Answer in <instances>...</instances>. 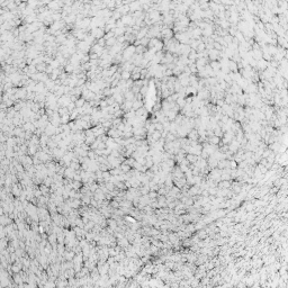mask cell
<instances>
[{
	"label": "cell",
	"instance_id": "8992f818",
	"mask_svg": "<svg viewBox=\"0 0 288 288\" xmlns=\"http://www.w3.org/2000/svg\"><path fill=\"white\" fill-rule=\"evenodd\" d=\"M89 157L92 158V157H93V152H89Z\"/></svg>",
	"mask_w": 288,
	"mask_h": 288
},
{
	"label": "cell",
	"instance_id": "7a4b0ae2",
	"mask_svg": "<svg viewBox=\"0 0 288 288\" xmlns=\"http://www.w3.org/2000/svg\"><path fill=\"white\" fill-rule=\"evenodd\" d=\"M208 142L211 143V144H220L221 140H220V137H218V136H216V135H213V136H209V138H208Z\"/></svg>",
	"mask_w": 288,
	"mask_h": 288
},
{
	"label": "cell",
	"instance_id": "3957f363",
	"mask_svg": "<svg viewBox=\"0 0 288 288\" xmlns=\"http://www.w3.org/2000/svg\"><path fill=\"white\" fill-rule=\"evenodd\" d=\"M146 114V110L144 107H142V108L137 109V110L135 111V116H137V117H144V115Z\"/></svg>",
	"mask_w": 288,
	"mask_h": 288
},
{
	"label": "cell",
	"instance_id": "277c9868",
	"mask_svg": "<svg viewBox=\"0 0 288 288\" xmlns=\"http://www.w3.org/2000/svg\"><path fill=\"white\" fill-rule=\"evenodd\" d=\"M230 68H231V70H234V69L236 68V64H235V62H233V61H231V62H230Z\"/></svg>",
	"mask_w": 288,
	"mask_h": 288
},
{
	"label": "cell",
	"instance_id": "6da1fadb",
	"mask_svg": "<svg viewBox=\"0 0 288 288\" xmlns=\"http://www.w3.org/2000/svg\"><path fill=\"white\" fill-rule=\"evenodd\" d=\"M86 105V99L83 97H80L79 99L75 101V108H82Z\"/></svg>",
	"mask_w": 288,
	"mask_h": 288
},
{
	"label": "cell",
	"instance_id": "5b68a950",
	"mask_svg": "<svg viewBox=\"0 0 288 288\" xmlns=\"http://www.w3.org/2000/svg\"><path fill=\"white\" fill-rule=\"evenodd\" d=\"M187 158H188L189 160H191V161H196V160H197V157H195V155H191V154H189Z\"/></svg>",
	"mask_w": 288,
	"mask_h": 288
}]
</instances>
